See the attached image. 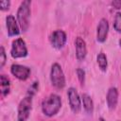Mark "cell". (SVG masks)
Segmentation results:
<instances>
[{
    "label": "cell",
    "instance_id": "obj_1",
    "mask_svg": "<svg viewBox=\"0 0 121 121\" xmlns=\"http://www.w3.org/2000/svg\"><path fill=\"white\" fill-rule=\"evenodd\" d=\"M61 108V98L56 94H51L42 102V112L44 115L52 117L59 112Z\"/></svg>",
    "mask_w": 121,
    "mask_h": 121
},
{
    "label": "cell",
    "instance_id": "obj_2",
    "mask_svg": "<svg viewBox=\"0 0 121 121\" xmlns=\"http://www.w3.org/2000/svg\"><path fill=\"white\" fill-rule=\"evenodd\" d=\"M30 6L31 1L30 0H25L23 1L17 10L16 18L18 25L24 32L26 31L29 27V18H30Z\"/></svg>",
    "mask_w": 121,
    "mask_h": 121
},
{
    "label": "cell",
    "instance_id": "obj_3",
    "mask_svg": "<svg viewBox=\"0 0 121 121\" xmlns=\"http://www.w3.org/2000/svg\"><path fill=\"white\" fill-rule=\"evenodd\" d=\"M50 81L52 85L57 89H62L65 86V77L61 69V66L55 62L51 66L50 70Z\"/></svg>",
    "mask_w": 121,
    "mask_h": 121
},
{
    "label": "cell",
    "instance_id": "obj_4",
    "mask_svg": "<svg viewBox=\"0 0 121 121\" xmlns=\"http://www.w3.org/2000/svg\"><path fill=\"white\" fill-rule=\"evenodd\" d=\"M32 97L31 95H26L19 103L17 111V119L18 121H26L30 115L32 110Z\"/></svg>",
    "mask_w": 121,
    "mask_h": 121
},
{
    "label": "cell",
    "instance_id": "obj_5",
    "mask_svg": "<svg viewBox=\"0 0 121 121\" xmlns=\"http://www.w3.org/2000/svg\"><path fill=\"white\" fill-rule=\"evenodd\" d=\"M10 55L13 59L25 58L27 56V47L26 42L22 38H17L12 42Z\"/></svg>",
    "mask_w": 121,
    "mask_h": 121
},
{
    "label": "cell",
    "instance_id": "obj_6",
    "mask_svg": "<svg viewBox=\"0 0 121 121\" xmlns=\"http://www.w3.org/2000/svg\"><path fill=\"white\" fill-rule=\"evenodd\" d=\"M67 96H68V102L69 106L73 112L78 113L81 110V99L79 97V95L78 94V91L74 87H70L67 91Z\"/></svg>",
    "mask_w": 121,
    "mask_h": 121
},
{
    "label": "cell",
    "instance_id": "obj_7",
    "mask_svg": "<svg viewBox=\"0 0 121 121\" xmlns=\"http://www.w3.org/2000/svg\"><path fill=\"white\" fill-rule=\"evenodd\" d=\"M67 37L66 33L61 29H57L53 31L49 36V41L53 47L56 49H60L65 45Z\"/></svg>",
    "mask_w": 121,
    "mask_h": 121
},
{
    "label": "cell",
    "instance_id": "obj_8",
    "mask_svg": "<svg viewBox=\"0 0 121 121\" xmlns=\"http://www.w3.org/2000/svg\"><path fill=\"white\" fill-rule=\"evenodd\" d=\"M10 73L20 80H26L30 76V68L22 64H12L10 67Z\"/></svg>",
    "mask_w": 121,
    "mask_h": 121
},
{
    "label": "cell",
    "instance_id": "obj_9",
    "mask_svg": "<svg viewBox=\"0 0 121 121\" xmlns=\"http://www.w3.org/2000/svg\"><path fill=\"white\" fill-rule=\"evenodd\" d=\"M108 32H109L108 20L105 18H101L96 28V41L98 43H104L107 39Z\"/></svg>",
    "mask_w": 121,
    "mask_h": 121
},
{
    "label": "cell",
    "instance_id": "obj_10",
    "mask_svg": "<svg viewBox=\"0 0 121 121\" xmlns=\"http://www.w3.org/2000/svg\"><path fill=\"white\" fill-rule=\"evenodd\" d=\"M6 26H7L8 34L9 37L17 36L20 34V29H19L20 26H19L18 22L15 20V17L13 15L9 14L6 17Z\"/></svg>",
    "mask_w": 121,
    "mask_h": 121
},
{
    "label": "cell",
    "instance_id": "obj_11",
    "mask_svg": "<svg viewBox=\"0 0 121 121\" xmlns=\"http://www.w3.org/2000/svg\"><path fill=\"white\" fill-rule=\"evenodd\" d=\"M76 46V57L78 60H82L85 59L87 55V46L85 41L81 37H77L75 40Z\"/></svg>",
    "mask_w": 121,
    "mask_h": 121
},
{
    "label": "cell",
    "instance_id": "obj_12",
    "mask_svg": "<svg viewBox=\"0 0 121 121\" xmlns=\"http://www.w3.org/2000/svg\"><path fill=\"white\" fill-rule=\"evenodd\" d=\"M106 101L107 106L110 110H114L116 108L117 102H118V90L115 87H111L106 95Z\"/></svg>",
    "mask_w": 121,
    "mask_h": 121
},
{
    "label": "cell",
    "instance_id": "obj_13",
    "mask_svg": "<svg viewBox=\"0 0 121 121\" xmlns=\"http://www.w3.org/2000/svg\"><path fill=\"white\" fill-rule=\"evenodd\" d=\"M10 91V80L6 75L0 76V92L3 97L7 96Z\"/></svg>",
    "mask_w": 121,
    "mask_h": 121
},
{
    "label": "cell",
    "instance_id": "obj_14",
    "mask_svg": "<svg viewBox=\"0 0 121 121\" xmlns=\"http://www.w3.org/2000/svg\"><path fill=\"white\" fill-rule=\"evenodd\" d=\"M82 103H83V108L87 113H93L94 112V102L91 98V96L87 94H82L81 95Z\"/></svg>",
    "mask_w": 121,
    "mask_h": 121
},
{
    "label": "cell",
    "instance_id": "obj_15",
    "mask_svg": "<svg viewBox=\"0 0 121 121\" xmlns=\"http://www.w3.org/2000/svg\"><path fill=\"white\" fill-rule=\"evenodd\" d=\"M96 61H97V64L99 66V68L105 72L107 70V67H108V60H107V57L104 53H99L97 56H96Z\"/></svg>",
    "mask_w": 121,
    "mask_h": 121
},
{
    "label": "cell",
    "instance_id": "obj_16",
    "mask_svg": "<svg viewBox=\"0 0 121 121\" xmlns=\"http://www.w3.org/2000/svg\"><path fill=\"white\" fill-rule=\"evenodd\" d=\"M113 28L116 30L118 33H121V12L118 11L116 12L114 16V21H113Z\"/></svg>",
    "mask_w": 121,
    "mask_h": 121
},
{
    "label": "cell",
    "instance_id": "obj_17",
    "mask_svg": "<svg viewBox=\"0 0 121 121\" xmlns=\"http://www.w3.org/2000/svg\"><path fill=\"white\" fill-rule=\"evenodd\" d=\"M38 88H39V82H38V81H34V82L29 86L26 95H31V96H34L35 94H36L37 91H38Z\"/></svg>",
    "mask_w": 121,
    "mask_h": 121
},
{
    "label": "cell",
    "instance_id": "obj_18",
    "mask_svg": "<svg viewBox=\"0 0 121 121\" xmlns=\"http://www.w3.org/2000/svg\"><path fill=\"white\" fill-rule=\"evenodd\" d=\"M7 60V56H6V51L3 45L0 46V68H3Z\"/></svg>",
    "mask_w": 121,
    "mask_h": 121
},
{
    "label": "cell",
    "instance_id": "obj_19",
    "mask_svg": "<svg viewBox=\"0 0 121 121\" xmlns=\"http://www.w3.org/2000/svg\"><path fill=\"white\" fill-rule=\"evenodd\" d=\"M76 72H77L78 78V80H79L80 84H81V85H83V84H84V82H85V71H84L83 69H81V68H78Z\"/></svg>",
    "mask_w": 121,
    "mask_h": 121
},
{
    "label": "cell",
    "instance_id": "obj_20",
    "mask_svg": "<svg viewBox=\"0 0 121 121\" xmlns=\"http://www.w3.org/2000/svg\"><path fill=\"white\" fill-rule=\"evenodd\" d=\"M10 7V1L9 0H4L0 2V9L2 10H8Z\"/></svg>",
    "mask_w": 121,
    "mask_h": 121
},
{
    "label": "cell",
    "instance_id": "obj_21",
    "mask_svg": "<svg viewBox=\"0 0 121 121\" xmlns=\"http://www.w3.org/2000/svg\"><path fill=\"white\" fill-rule=\"evenodd\" d=\"M111 5L113 9H121V0H113V1H112Z\"/></svg>",
    "mask_w": 121,
    "mask_h": 121
},
{
    "label": "cell",
    "instance_id": "obj_22",
    "mask_svg": "<svg viewBox=\"0 0 121 121\" xmlns=\"http://www.w3.org/2000/svg\"><path fill=\"white\" fill-rule=\"evenodd\" d=\"M99 121H106V120H105L104 118H102V117H100V118H99Z\"/></svg>",
    "mask_w": 121,
    "mask_h": 121
},
{
    "label": "cell",
    "instance_id": "obj_23",
    "mask_svg": "<svg viewBox=\"0 0 121 121\" xmlns=\"http://www.w3.org/2000/svg\"><path fill=\"white\" fill-rule=\"evenodd\" d=\"M118 43H119V45H120V47H121V39L119 40V42H118Z\"/></svg>",
    "mask_w": 121,
    "mask_h": 121
}]
</instances>
